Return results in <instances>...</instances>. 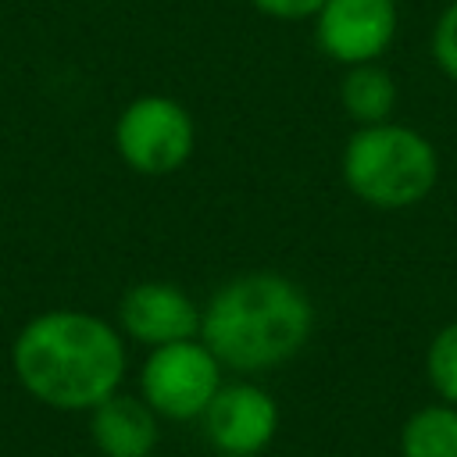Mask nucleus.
Segmentation results:
<instances>
[{
  "mask_svg": "<svg viewBox=\"0 0 457 457\" xmlns=\"http://www.w3.org/2000/svg\"><path fill=\"white\" fill-rule=\"evenodd\" d=\"M439 157L436 146L393 121L361 125L343 150V179L350 193L371 207L400 211L425 200L436 186Z\"/></svg>",
  "mask_w": 457,
  "mask_h": 457,
  "instance_id": "obj_3",
  "label": "nucleus"
},
{
  "mask_svg": "<svg viewBox=\"0 0 457 457\" xmlns=\"http://www.w3.org/2000/svg\"><path fill=\"white\" fill-rule=\"evenodd\" d=\"M121 325L132 339L164 346L200 332L196 303L171 282H139L121 300Z\"/></svg>",
  "mask_w": 457,
  "mask_h": 457,
  "instance_id": "obj_8",
  "label": "nucleus"
},
{
  "mask_svg": "<svg viewBox=\"0 0 457 457\" xmlns=\"http://www.w3.org/2000/svg\"><path fill=\"white\" fill-rule=\"evenodd\" d=\"M193 118L171 96L132 100L114 125V146L121 161L139 175H171L193 154Z\"/></svg>",
  "mask_w": 457,
  "mask_h": 457,
  "instance_id": "obj_4",
  "label": "nucleus"
},
{
  "mask_svg": "<svg viewBox=\"0 0 457 457\" xmlns=\"http://www.w3.org/2000/svg\"><path fill=\"white\" fill-rule=\"evenodd\" d=\"M257 11L271 14V18H286V21H300L321 11L325 0H250Z\"/></svg>",
  "mask_w": 457,
  "mask_h": 457,
  "instance_id": "obj_14",
  "label": "nucleus"
},
{
  "mask_svg": "<svg viewBox=\"0 0 457 457\" xmlns=\"http://www.w3.org/2000/svg\"><path fill=\"white\" fill-rule=\"evenodd\" d=\"M307 293L275 271H250L225 282L200 314L204 346L236 371H264L289 361L311 336Z\"/></svg>",
  "mask_w": 457,
  "mask_h": 457,
  "instance_id": "obj_2",
  "label": "nucleus"
},
{
  "mask_svg": "<svg viewBox=\"0 0 457 457\" xmlns=\"http://www.w3.org/2000/svg\"><path fill=\"white\" fill-rule=\"evenodd\" d=\"M318 18V46L339 64H368L382 57L396 36L393 0H325Z\"/></svg>",
  "mask_w": 457,
  "mask_h": 457,
  "instance_id": "obj_6",
  "label": "nucleus"
},
{
  "mask_svg": "<svg viewBox=\"0 0 457 457\" xmlns=\"http://www.w3.org/2000/svg\"><path fill=\"white\" fill-rule=\"evenodd\" d=\"M339 100L346 107V114L361 125H378L389 121V111L396 104V86L393 75L378 64H350V71L343 75L339 86Z\"/></svg>",
  "mask_w": 457,
  "mask_h": 457,
  "instance_id": "obj_10",
  "label": "nucleus"
},
{
  "mask_svg": "<svg viewBox=\"0 0 457 457\" xmlns=\"http://www.w3.org/2000/svg\"><path fill=\"white\" fill-rule=\"evenodd\" d=\"M432 57L436 64L457 82V0L439 14L436 32H432Z\"/></svg>",
  "mask_w": 457,
  "mask_h": 457,
  "instance_id": "obj_13",
  "label": "nucleus"
},
{
  "mask_svg": "<svg viewBox=\"0 0 457 457\" xmlns=\"http://www.w3.org/2000/svg\"><path fill=\"white\" fill-rule=\"evenodd\" d=\"M93 439L107 457H146L157 443V425L136 396H107L93 407Z\"/></svg>",
  "mask_w": 457,
  "mask_h": 457,
  "instance_id": "obj_9",
  "label": "nucleus"
},
{
  "mask_svg": "<svg viewBox=\"0 0 457 457\" xmlns=\"http://www.w3.org/2000/svg\"><path fill=\"white\" fill-rule=\"evenodd\" d=\"M403 457H457V407L432 403L407 418L400 432Z\"/></svg>",
  "mask_w": 457,
  "mask_h": 457,
  "instance_id": "obj_11",
  "label": "nucleus"
},
{
  "mask_svg": "<svg viewBox=\"0 0 457 457\" xmlns=\"http://www.w3.org/2000/svg\"><path fill=\"white\" fill-rule=\"evenodd\" d=\"M425 364H428V378H432L436 393H439L446 403L457 407V321L446 325V328L432 339Z\"/></svg>",
  "mask_w": 457,
  "mask_h": 457,
  "instance_id": "obj_12",
  "label": "nucleus"
},
{
  "mask_svg": "<svg viewBox=\"0 0 457 457\" xmlns=\"http://www.w3.org/2000/svg\"><path fill=\"white\" fill-rule=\"evenodd\" d=\"M207 436L221 453L250 457L264 450L278 425L275 400L257 386H218V393L207 403Z\"/></svg>",
  "mask_w": 457,
  "mask_h": 457,
  "instance_id": "obj_7",
  "label": "nucleus"
},
{
  "mask_svg": "<svg viewBox=\"0 0 457 457\" xmlns=\"http://www.w3.org/2000/svg\"><path fill=\"white\" fill-rule=\"evenodd\" d=\"M218 368V357L204 343L179 339L154 346V353L143 364V396L154 411L168 418H196L200 411H207L211 396L221 386Z\"/></svg>",
  "mask_w": 457,
  "mask_h": 457,
  "instance_id": "obj_5",
  "label": "nucleus"
},
{
  "mask_svg": "<svg viewBox=\"0 0 457 457\" xmlns=\"http://www.w3.org/2000/svg\"><path fill=\"white\" fill-rule=\"evenodd\" d=\"M14 371L43 403L82 411L114 393L125 350L107 321L82 311H46L18 332Z\"/></svg>",
  "mask_w": 457,
  "mask_h": 457,
  "instance_id": "obj_1",
  "label": "nucleus"
}]
</instances>
